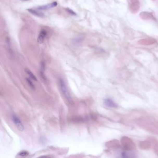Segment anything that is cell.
<instances>
[{"instance_id": "cell-1", "label": "cell", "mask_w": 158, "mask_h": 158, "mask_svg": "<svg viewBox=\"0 0 158 158\" xmlns=\"http://www.w3.org/2000/svg\"><path fill=\"white\" fill-rule=\"evenodd\" d=\"M59 84L60 89L61 90V92L65 97L66 100H67L69 103L70 104H73V102L72 99V97L70 95V92L68 89L66 85L65 84V82L64 79L60 78L59 80Z\"/></svg>"}, {"instance_id": "cell-2", "label": "cell", "mask_w": 158, "mask_h": 158, "mask_svg": "<svg viewBox=\"0 0 158 158\" xmlns=\"http://www.w3.org/2000/svg\"><path fill=\"white\" fill-rule=\"evenodd\" d=\"M121 143L125 149L129 151L133 150L135 148V145L132 140L129 137L124 136L121 139Z\"/></svg>"}, {"instance_id": "cell-3", "label": "cell", "mask_w": 158, "mask_h": 158, "mask_svg": "<svg viewBox=\"0 0 158 158\" xmlns=\"http://www.w3.org/2000/svg\"><path fill=\"white\" fill-rule=\"evenodd\" d=\"M12 120L15 125L17 127V129L20 131H23L24 129V127L21 121L18 118V117L15 114H13L12 116Z\"/></svg>"}, {"instance_id": "cell-4", "label": "cell", "mask_w": 158, "mask_h": 158, "mask_svg": "<svg viewBox=\"0 0 158 158\" xmlns=\"http://www.w3.org/2000/svg\"><path fill=\"white\" fill-rule=\"evenodd\" d=\"M57 5H58V3L56 2H54L39 7L37 8V9L40 10H46L53 9L57 6Z\"/></svg>"}, {"instance_id": "cell-5", "label": "cell", "mask_w": 158, "mask_h": 158, "mask_svg": "<svg viewBox=\"0 0 158 158\" xmlns=\"http://www.w3.org/2000/svg\"><path fill=\"white\" fill-rule=\"evenodd\" d=\"M103 103L106 107L108 108H117L118 107V105L110 98H106L104 99Z\"/></svg>"}, {"instance_id": "cell-6", "label": "cell", "mask_w": 158, "mask_h": 158, "mask_svg": "<svg viewBox=\"0 0 158 158\" xmlns=\"http://www.w3.org/2000/svg\"><path fill=\"white\" fill-rule=\"evenodd\" d=\"M47 35V32H46V31L45 30L42 29L40 31V33L39 34L38 40H37V41H38L39 44H41L44 42L45 39L46 38Z\"/></svg>"}, {"instance_id": "cell-7", "label": "cell", "mask_w": 158, "mask_h": 158, "mask_svg": "<svg viewBox=\"0 0 158 158\" xmlns=\"http://www.w3.org/2000/svg\"><path fill=\"white\" fill-rule=\"evenodd\" d=\"M45 67H46V65H45L44 61H42L40 64V75L43 80L47 81V78L45 74Z\"/></svg>"}, {"instance_id": "cell-8", "label": "cell", "mask_w": 158, "mask_h": 158, "mask_svg": "<svg viewBox=\"0 0 158 158\" xmlns=\"http://www.w3.org/2000/svg\"><path fill=\"white\" fill-rule=\"evenodd\" d=\"M28 10L30 13H31L32 15H35L36 16H37V17H43L44 16V15L43 13L35 10V9H28Z\"/></svg>"}, {"instance_id": "cell-9", "label": "cell", "mask_w": 158, "mask_h": 158, "mask_svg": "<svg viewBox=\"0 0 158 158\" xmlns=\"http://www.w3.org/2000/svg\"><path fill=\"white\" fill-rule=\"evenodd\" d=\"M84 40V38L82 36H78L77 37L74 38L72 42L73 43V44L75 45H80L83 41Z\"/></svg>"}, {"instance_id": "cell-10", "label": "cell", "mask_w": 158, "mask_h": 158, "mask_svg": "<svg viewBox=\"0 0 158 158\" xmlns=\"http://www.w3.org/2000/svg\"><path fill=\"white\" fill-rule=\"evenodd\" d=\"M141 148L143 149H148L150 148L151 144L148 141H143L141 143Z\"/></svg>"}, {"instance_id": "cell-11", "label": "cell", "mask_w": 158, "mask_h": 158, "mask_svg": "<svg viewBox=\"0 0 158 158\" xmlns=\"http://www.w3.org/2000/svg\"><path fill=\"white\" fill-rule=\"evenodd\" d=\"M25 71L28 75V76H29L30 77L32 78V79H33V80L35 81H37V79L36 78L35 76L33 74V73L29 69L26 68L25 69Z\"/></svg>"}, {"instance_id": "cell-12", "label": "cell", "mask_w": 158, "mask_h": 158, "mask_svg": "<svg viewBox=\"0 0 158 158\" xmlns=\"http://www.w3.org/2000/svg\"><path fill=\"white\" fill-rule=\"evenodd\" d=\"M6 43L7 44V47L9 49V51L11 55H13V50L12 49V46H11V43L10 39L9 37H7L6 39Z\"/></svg>"}, {"instance_id": "cell-13", "label": "cell", "mask_w": 158, "mask_h": 158, "mask_svg": "<svg viewBox=\"0 0 158 158\" xmlns=\"http://www.w3.org/2000/svg\"><path fill=\"white\" fill-rule=\"evenodd\" d=\"M26 80H27V82H28V84H29V85L30 87L31 88L33 89H35V86H34V84L33 83L32 81L30 80V79H29V78H26Z\"/></svg>"}, {"instance_id": "cell-14", "label": "cell", "mask_w": 158, "mask_h": 158, "mask_svg": "<svg viewBox=\"0 0 158 158\" xmlns=\"http://www.w3.org/2000/svg\"><path fill=\"white\" fill-rule=\"evenodd\" d=\"M28 154H29V153L27 151H21V152H20L19 154V155L22 156V157H26V156L28 155Z\"/></svg>"}, {"instance_id": "cell-15", "label": "cell", "mask_w": 158, "mask_h": 158, "mask_svg": "<svg viewBox=\"0 0 158 158\" xmlns=\"http://www.w3.org/2000/svg\"><path fill=\"white\" fill-rule=\"evenodd\" d=\"M65 9H66V10L67 11L68 13H69L70 15H77L76 13L71 9H69V8H66Z\"/></svg>"}, {"instance_id": "cell-16", "label": "cell", "mask_w": 158, "mask_h": 158, "mask_svg": "<svg viewBox=\"0 0 158 158\" xmlns=\"http://www.w3.org/2000/svg\"><path fill=\"white\" fill-rule=\"evenodd\" d=\"M22 1H28V0H22Z\"/></svg>"}]
</instances>
